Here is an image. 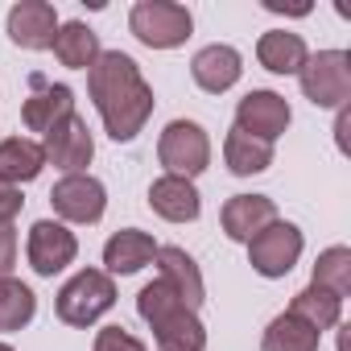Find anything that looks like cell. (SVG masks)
Instances as JSON below:
<instances>
[{
    "label": "cell",
    "mask_w": 351,
    "mask_h": 351,
    "mask_svg": "<svg viewBox=\"0 0 351 351\" xmlns=\"http://www.w3.org/2000/svg\"><path fill=\"white\" fill-rule=\"evenodd\" d=\"M87 95L112 141H132L153 116V87L124 50H104L87 71Z\"/></svg>",
    "instance_id": "obj_1"
},
{
    "label": "cell",
    "mask_w": 351,
    "mask_h": 351,
    "mask_svg": "<svg viewBox=\"0 0 351 351\" xmlns=\"http://www.w3.org/2000/svg\"><path fill=\"white\" fill-rule=\"evenodd\" d=\"M136 314L153 326L157 351H207V326L161 277L136 293Z\"/></svg>",
    "instance_id": "obj_2"
},
{
    "label": "cell",
    "mask_w": 351,
    "mask_h": 351,
    "mask_svg": "<svg viewBox=\"0 0 351 351\" xmlns=\"http://www.w3.org/2000/svg\"><path fill=\"white\" fill-rule=\"evenodd\" d=\"M128 29L149 50H178V46H186L195 17L178 0H136L128 13Z\"/></svg>",
    "instance_id": "obj_3"
},
{
    "label": "cell",
    "mask_w": 351,
    "mask_h": 351,
    "mask_svg": "<svg viewBox=\"0 0 351 351\" xmlns=\"http://www.w3.org/2000/svg\"><path fill=\"white\" fill-rule=\"evenodd\" d=\"M112 306H116V281L104 269H79L58 289V302H54L66 326H95Z\"/></svg>",
    "instance_id": "obj_4"
},
{
    "label": "cell",
    "mask_w": 351,
    "mask_h": 351,
    "mask_svg": "<svg viewBox=\"0 0 351 351\" xmlns=\"http://www.w3.org/2000/svg\"><path fill=\"white\" fill-rule=\"evenodd\" d=\"M157 161L173 178H199L211 165V136L199 120H169L157 141Z\"/></svg>",
    "instance_id": "obj_5"
},
{
    "label": "cell",
    "mask_w": 351,
    "mask_h": 351,
    "mask_svg": "<svg viewBox=\"0 0 351 351\" xmlns=\"http://www.w3.org/2000/svg\"><path fill=\"white\" fill-rule=\"evenodd\" d=\"M302 95L314 108H347L351 99V54L347 50H318L298 71Z\"/></svg>",
    "instance_id": "obj_6"
},
{
    "label": "cell",
    "mask_w": 351,
    "mask_h": 351,
    "mask_svg": "<svg viewBox=\"0 0 351 351\" xmlns=\"http://www.w3.org/2000/svg\"><path fill=\"white\" fill-rule=\"evenodd\" d=\"M302 248H306L302 228L298 223H285V219H273L269 228H261L248 240V265L261 277L277 281V277H289L293 273V265L302 261Z\"/></svg>",
    "instance_id": "obj_7"
},
{
    "label": "cell",
    "mask_w": 351,
    "mask_h": 351,
    "mask_svg": "<svg viewBox=\"0 0 351 351\" xmlns=\"http://www.w3.org/2000/svg\"><path fill=\"white\" fill-rule=\"evenodd\" d=\"M50 207L58 215V223H99L108 211V191L91 173H62L50 191Z\"/></svg>",
    "instance_id": "obj_8"
},
{
    "label": "cell",
    "mask_w": 351,
    "mask_h": 351,
    "mask_svg": "<svg viewBox=\"0 0 351 351\" xmlns=\"http://www.w3.org/2000/svg\"><path fill=\"white\" fill-rule=\"evenodd\" d=\"M25 256H29V269L38 277H54L62 273L66 265H75L79 256V240L66 223L58 219H38L29 228V240H25Z\"/></svg>",
    "instance_id": "obj_9"
},
{
    "label": "cell",
    "mask_w": 351,
    "mask_h": 351,
    "mask_svg": "<svg viewBox=\"0 0 351 351\" xmlns=\"http://www.w3.org/2000/svg\"><path fill=\"white\" fill-rule=\"evenodd\" d=\"M289 120H293V112H289L285 95H277V91H248L236 104V128L256 141H269V145L289 128Z\"/></svg>",
    "instance_id": "obj_10"
},
{
    "label": "cell",
    "mask_w": 351,
    "mask_h": 351,
    "mask_svg": "<svg viewBox=\"0 0 351 351\" xmlns=\"http://www.w3.org/2000/svg\"><path fill=\"white\" fill-rule=\"evenodd\" d=\"M42 149H46V161H54L62 173H87V165L95 157V136H91L87 120L75 112L71 120H62L58 128L46 132Z\"/></svg>",
    "instance_id": "obj_11"
},
{
    "label": "cell",
    "mask_w": 351,
    "mask_h": 351,
    "mask_svg": "<svg viewBox=\"0 0 351 351\" xmlns=\"http://www.w3.org/2000/svg\"><path fill=\"white\" fill-rule=\"evenodd\" d=\"M58 25L62 21H58L50 0H17L9 9V21H5L13 46H21V50H50Z\"/></svg>",
    "instance_id": "obj_12"
},
{
    "label": "cell",
    "mask_w": 351,
    "mask_h": 351,
    "mask_svg": "<svg viewBox=\"0 0 351 351\" xmlns=\"http://www.w3.org/2000/svg\"><path fill=\"white\" fill-rule=\"evenodd\" d=\"M29 83H34V95L21 104V120H25L29 132L46 136L50 128H58L62 120L75 116V91L66 83H46L42 75H34Z\"/></svg>",
    "instance_id": "obj_13"
},
{
    "label": "cell",
    "mask_w": 351,
    "mask_h": 351,
    "mask_svg": "<svg viewBox=\"0 0 351 351\" xmlns=\"http://www.w3.org/2000/svg\"><path fill=\"white\" fill-rule=\"evenodd\" d=\"M240 75H244V58H240L236 46L215 42V46H203V50L191 58V79H195L207 95L232 91V87L240 83Z\"/></svg>",
    "instance_id": "obj_14"
},
{
    "label": "cell",
    "mask_w": 351,
    "mask_h": 351,
    "mask_svg": "<svg viewBox=\"0 0 351 351\" xmlns=\"http://www.w3.org/2000/svg\"><path fill=\"white\" fill-rule=\"evenodd\" d=\"M157 248H161V244H157L149 232H141V228H120V232H112L108 244H104V273H108V277H132V273H141L145 265H153Z\"/></svg>",
    "instance_id": "obj_15"
},
{
    "label": "cell",
    "mask_w": 351,
    "mask_h": 351,
    "mask_svg": "<svg viewBox=\"0 0 351 351\" xmlns=\"http://www.w3.org/2000/svg\"><path fill=\"white\" fill-rule=\"evenodd\" d=\"M157 277L178 293L191 310H199L203 306V298H207V285H203V273H199V265H195V256L186 252V248H178V244H165V248H157Z\"/></svg>",
    "instance_id": "obj_16"
},
{
    "label": "cell",
    "mask_w": 351,
    "mask_h": 351,
    "mask_svg": "<svg viewBox=\"0 0 351 351\" xmlns=\"http://www.w3.org/2000/svg\"><path fill=\"white\" fill-rule=\"evenodd\" d=\"M277 219V203L269 195H232L219 211V223H223V236L236 240V244H248L261 228H269Z\"/></svg>",
    "instance_id": "obj_17"
},
{
    "label": "cell",
    "mask_w": 351,
    "mask_h": 351,
    "mask_svg": "<svg viewBox=\"0 0 351 351\" xmlns=\"http://www.w3.org/2000/svg\"><path fill=\"white\" fill-rule=\"evenodd\" d=\"M149 207L169 223H195L203 215V199H199L195 182L191 178H173V173H161V178L149 186Z\"/></svg>",
    "instance_id": "obj_18"
},
{
    "label": "cell",
    "mask_w": 351,
    "mask_h": 351,
    "mask_svg": "<svg viewBox=\"0 0 351 351\" xmlns=\"http://www.w3.org/2000/svg\"><path fill=\"white\" fill-rule=\"evenodd\" d=\"M306 58H310V50H306L302 34L269 29V34H261V42H256V62H261L265 71H273V75H298V71L306 66Z\"/></svg>",
    "instance_id": "obj_19"
},
{
    "label": "cell",
    "mask_w": 351,
    "mask_h": 351,
    "mask_svg": "<svg viewBox=\"0 0 351 351\" xmlns=\"http://www.w3.org/2000/svg\"><path fill=\"white\" fill-rule=\"evenodd\" d=\"M46 169V149L42 141H29V136H9L0 141V178L21 186V182H34L38 173Z\"/></svg>",
    "instance_id": "obj_20"
},
{
    "label": "cell",
    "mask_w": 351,
    "mask_h": 351,
    "mask_svg": "<svg viewBox=\"0 0 351 351\" xmlns=\"http://www.w3.org/2000/svg\"><path fill=\"white\" fill-rule=\"evenodd\" d=\"M50 50H54V58H58L62 66H71V71H91V62L104 54V50H99V34H95L91 25H83V21H62Z\"/></svg>",
    "instance_id": "obj_21"
},
{
    "label": "cell",
    "mask_w": 351,
    "mask_h": 351,
    "mask_svg": "<svg viewBox=\"0 0 351 351\" xmlns=\"http://www.w3.org/2000/svg\"><path fill=\"white\" fill-rule=\"evenodd\" d=\"M223 161H228V169L236 173V178H252V173H265L273 165V145L232 128L228 141H223Z\"/></svg>",
    "instance_id": "obj_22"
},
{
    "label": "cell",
    "mask_w": 351,
    "mask_h": 351,
    "mask_svg": "<svg viewBox=\"0 0 351 351\" xmlns=\"http://www.w3.org/2000/svg\"><path fill=\"white\" fill-rule=\"evenodd\" d=\"M289 314H298L302 322H310V326L322 335V330H330V326H339V322H343V298H335L330 289L306 285V289H298V293H293Z\"/></svg>",
    "instance_id": "obj_23"
},
{
    "label": "cell",
    "mask_w": 351,
    "mask_h": 351,
    "mask_svg": "<svg viewBox=\"0 0 351 351\" xmlns=\"http://www.w3.org/2000/svg\"><path fill=\"white\" fill-rule=\"evenodd\" d=\"M318 330L310 326V322H302L298 314H277L269 326H265V339H261V347L265 351H318Z\"/></svg>",
    "instance_id": "obj_24"
},
{
    "label": "cell",
    "mask_w": 351,
    "mask_h": 351,
    "mask_svg": "<svg viewBox=\"0 0 351 351\" xmlns=\"http://www.w3.org/2000/svg\"><path fill=\"white\" fill-rule=\"evenodd\" d=\"M34 314H38V293H34L25 281H17V277H5V281H0V330L13 335V330L29 326Z\"/></svg>",
    "instance_id": "obj_25"
},
{
    "label": "cell",
    "mask_w": 351,
    "mask_h": 351,
    "mask_svg": "<svg viewBox=\"0 0 351 351\" xmlns=\"http://www.w3.org/2000/svg\"><path fill=\"white\" fill-rule=\"evenodd\" d=\"M310 285H318V289H330L335 298H347V293H351V248L335 244V248L318 252Z\"/></svg>",
    "instance_id": "obj_26"
},
{
    "label": "cell",
    "mask_w": 351,
    "mask_h": 351,
    "mask_svg": "<svg viewBox=\"0 0 351 351\" xmlns=\"http://www.w3.org/2000/svg\"><path fill=\"white\" fill-rule=\"evenodd\" d=\"M91 351H149V347H145L132 330H124V326H104V330L95 335Z\"/></svg>",
    "instance_id": "obj_27"
},
{
    "label": "cell",
    "mask_w": 351,
    "mask_h": 351,
    "mask_svg": "<svg viewBox=\"0 0 351 351\" xmlns=\"http://www.w3.org/2000/svg\"><path fill=\"white\" fill-rule=\"evenodd\" d=\"M13 269H17V228L0 223V281L13 277Z\"/></svg>",
    "instance_id": "obj_28"
},
{
    "label": "cell",
    "mask_w": 351,
    "mask_h": 351,
    "mask_svg": "<svg viewBox=\"0 0 351 351\" xmlns=\"http://www.w3.org/2000/svg\"><path fill=\"white\" fill-rule=\"evenodd\" d=\"M21 207H25L21 186H13V182L0 178V223H13V219L21 215Z\"/></svg>",
    "instance_id": "obj_29"
},
{
    "label": "cell",
    "mask_w": 351,
    "mask_h": 351,
    "mask_svg": "<svg viewBox=\"0 0 351 351\" xmlns=\"http://www.w3.org/2000/svg\"><path fill=\"white\" fill-rule=\"evenodd\" d=\"M347 128H351V112L347 108H339V120H335V141H339V149L347 153Z\"/></svg>",
    "instance_id": "obj_30"
},
{
    "label": "cell",
    "mask_w": 351,
    "mask_h": 351,
    "mask_svg": "<svg viewBox=\"0 0 351 351\" xmlns=\"http://www.w3.org/2000/svg\"><path fill=\"white\" fill-rule=\"evenodd\" d=\"M0 351H13V347H9V343H0Z\"/></svg>",
    "instance_id": "obj_31"
}]
</instances>
